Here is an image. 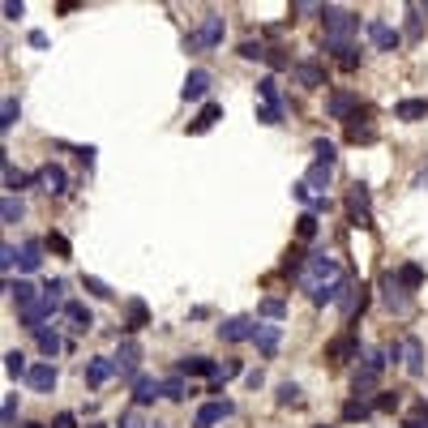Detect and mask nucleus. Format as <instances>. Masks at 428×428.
Listing matches in <instances>:
<instances>
[{"label": "nucleus", "mask_w": 428, "mask_h": 428, "mask_svg": "<svg viewBox=\"0 0 428 428\" xmlns=\"http://www.w3.org/2000/svg\"><path fill=\"white\" fill-rule=\"evenodd\" d=\"M339 279H347V275L339 270V261H334L330 253H313L308 265H304V275H300V287L308 291V300H317L321 291H330Z\"/></svg>", "instance_id": "obj_1"}, {"label": "nucleus", "mask_w": 428, "mask_h": 428, "mask_svg": "<svg viewBox=\"0 0 428 428\" xmlns=\"http://www.w3.org/2000/svg\"><path fill=\"white\" fill-rule=\"evenodd\" d=\"M321 22H326V43H330V51H334V47H351V34L360 30V18L347 13V9H339V5H326V9H321Z\"/></svg>", "instance_id": "obj_2"}, {"label": "nucleus", "mask_w": 428, "mask_h": 428, "mask_svg": "<svg viewBox=\"0 0 428 428\" xmlns=\"http://www.w3.org/2000/svg\"><path fill=\"white\" fill-rule=\"evenodd\" d=\"M386 355H390V351H382V347H368V351H364V368L351 377V394H355V398H364L372 386H377L382 368H386Z\"/></svg>", "instance_id": "obj_3"}, {"label": "nucleus", "mask_w": 428, "mask_h": 428, "mask_svg": "<svg viewBox=\"0 0 428 428\" xmlns=\"http://www.w3.org/2000/svg\"><path fill=\"white\" fill-rule=\"evenodd\" d=\"M223 34H227L223 18H219V13H206V18L197 22V30L184 39V51H197V47H219V43H223Z\"/></svg>", "instance_id": "obj_4"}, {"label": "nucleus", "mask_w": 428, "mask_h": 428, "mask_svg": "<svg viewBox=\"0 0 428 428\" xmlns=\"http://www.w3.org/2000/svg\"><path fill=\"white\" fill-rule=\"evenodd\" d=\"M347 214H351V223L355 227H372V197H368V184H351L347 189Z\"/></svg>", "instance_id": "obj_5"}, {"label": "nucleus", "mask_w": 428, "mask_h": 428, "mask_svg": "<svg viewBox=\"0 0 428 428\" xmlns=\"http://www.w3.org/2000/svg\"><path fill=\"white\" fill-rule=\"evenodd\" d=\"M382 304H386L390 313H398V317H407V313H411L407 287L398 283V275H394V270H386V275H382Z\"/></svg>", "instance_id": "obj_6"}, {"label": "nucleus", "mask_w": 428, "mask_h": 428, "mask_svg": "<svg viewBox=\"0 0 428 428\" xmlns=\"http://www.w3.org/2000/svg\"><path fill=\"white\" fill-rule=\"evenodd\" d=\"M116 372H120V377H133L137 382V368H141V343L129 334V339H120V347H116Z\"/></svg>", "instance_id": "obj_7"}, {"label": "nucleus", "mask_w": 428, "mask_h": 428, "mask_svg": "<svg viewBox=\"0 0 428 428\" xmlns=\"http://www.w3.org/2000/svg\"><path fill=\"white\" fill-rule=\"evenodd\" d=\"M351 355H360V334H355V326H347L339 339L326 343V360H330V364H347Z\"/></svg>", "instance_id": "obj_8"}, {"label": "nucleus", "mask_w": 428, "mask_h": 428, "mask_svg": "<svg viewBox=\"0 0 428 428\" xmlns=\"http://www.w3.org/2000/svg\"><path fill=\"white\" fill-rule=\"evenodd\" d=\"M34 184H39L43 193H51V197H65V193H69V176H65V168H56V163H43V168L34 172Z\"/></svg>", "instance_id": "obj_9"}, {"label": "nucleus", "mask_w": 428, "mask_h": 428, "mask_svg": "<svg viewBox=\"0 0 428 428\" xmlns=\"http://www.w3.org/2000/svg\"><path fill=\"white\" fill-rule=\"evenodd\" d=\"M253 347H257V355H265V360H270V355L283 347V326H279V321H270V326H265V321H257Z\"/></svg>", "instance_id": "obj_10"}, {"label": "nucleus", "mask_w": 428, "mask_h": 428, "mask_svg": "<svg viewBox=\"0 0 428 428\" xmlns=\"http://www.w3.org/2000/svg\"><path fill=\"white\" fill-rule=\"evenodd\" d=\"M253 334H257V321L253 317H227L223 326H219V339L223 343H253Z\"/></svg>", "instance_id": "obj_11"}, {"label": "nucleus", "mask_w": 428, "mask_h": 428, "mask_svg": "<svg viewBox=\"0 0 428 428\" xmlns=\"http://www.w3.org/2000/svg\"><path fill=\"white\" fill-rule=\"evenodd\" d=\"M232 411H236V403H227V398H214V403L197 407V415H193V428H214V424H223Z\"/></svg>", "instance_id": "obj_12"}, {"label": "nucleus", "mask_w": 428, "mask_h": 428, "mask_svg": "<svg viewBox=\"0 0 428 428\" xmlns=\"http://www.w3.org/2000/svg\"><path fill=\"white\" fill-rule=\"evenodd\" d=\"M364 30H368V39H372V47H377V51H394V47L403 43V34H398L390 22H382V18H372Z\"/></svg>", "instance_id": "obj_13"}, {"label": "nucleus", "mask_w": 428, "mask_h": 428, "mask_svg": "<svg viewBox=\"0 0 428 428\" xmlns=\"http://www.w3.org/2000/svg\"><path fill=\"white\" fill-rule=\"evenodd\" d=\"M326 112H330L334 120H343V125H347V120L360 112V99H355L351 90H334V94L326 99Z\"/></svg>", "instance_id": "obj_14"}, {"label": "nucleus", "mask_w": 428, "mask_h": 428, "mask_svg": "<svg viewBox=\"0 0 428 428\" xmlns=\"http://www.w3.org/2000/svg\"><path fill=\"white\" fill-rule=\"evenodd\" d=\"M403 368H407V377H424V343L415 339V334H407L403 339Z\"/></svg>", "instance_id": "obj_15"}, {"label": "nucleus", "mask_w": 428, "mask_h": 428, "mask_svg": "<svg viewBox=\"0 0 428 428\" xmlns=\"http://www.w3.org/2000/svg\"><path fill=\"white\" fill-rule=\"evenodd\" d=\"M176 372H180V377H219V364H214V360H206V355H184L180 364H176Z\"/></svg>", "instance_id": "obj_16"}, {"label": "nucleus", "mask_w": 428, "mask_h": 428, "mask_svg": "<svg viewBox=\"0 0 428 428\" xmlns=\"http://www.w3.org/2000/svg\"><path fill=\"white\" fill-rule=\"evenodd\" d=\"M5 291H9V300L18 304V313H26V308H30V304H39V296H43L30 279H18V283L9 279V283H5Z\"/></svg>", "instance_id": "obj_17"}, {"label": "nucleus", "mask_w": 428, "mask_h": 428, "mask_svg": "<svg viewBox=\"0 0 428 428\" xmlns=\"http://www.w3.org/2000/svg\"><path fill=\"white\" fill-rule=\"evenodd\" d=\"M26 386H30L34 394H51V390H56V368H51V364H30Z\"/></svg>", "instance_id": "obj_18"}, {"label": "nucleus", "mask_w": 428, "mask_h": 428, "mask_svg": "<svg viewBox=\"0 0 428 428\" xmlns=\"http://www.w3.org/2000/svg\"><path fill=\"white\" fill-rule=\"evenodd\" d=\"M116 377V360H107V355H94L90 364H86V382L90 386H107Z\"/></svg>", "instance_id": "obj_19"}, {"label": "nucleus", "mask_w": 428, "mask_h": 428, "mask_svg": "<svg viewBox=\"0 0 428 428\" xmlns=\"http://www.w3.org/2000/svg\"><path fill=\"white\" fill-rule=\"evenodd\" d=\"M206 90H210V73L206 69H193L184 77V86H180V99L184 103H197V99H206Z\"/></svg>", "instance_id": "obj_20"}, {"label": "nucleus", "mask_w": 428, "mask_h": 428, "mask_svg": "<svg viewBox=\"0 0 428 428\" xmlns=\"http://www.w3.org/2000/svg\"><path fill=\"white\" fill-rule=\"evenodd\" d=\"M133 398H137V407H146V403H154V398H163V382H158V377H146V372H141V377L133 382Z\"/></svg>", "instance_id": "obj_21"}, {"label": "nucleus", "mask_w": 428, "mask_h": 428, "mask_svg": "<svg viewBox=\"0 0 428 428\" xmlns=\"http://www.w3.org/2000/svg\"><path fill=\"white\" fill-rule=\"evenodd\" d=\"M424 116H428V99H403V103H394V120L415 125V120H424Z\"/></svg>", "instance_id": "obj_22"}, {"label": "nucleus", "mask_w": 428, "mask_h": 428, "mask_svg": "<svg viewBox=\"0 0 428 428\" xmlns=\"http://www.w3.org/2000/svg\"><path fill=\"white\" fill-rule=\"evenodd\" d=\"M296 82L308 86V90H317V86H326V69H321L317 61H300L296 65Z\"/></svg>", "instance_id": "obj_23"}, {"label": "nucleus", "mask_w": 428, "mask_h": 428, "mask_svg": "<svg viewBox=\"0 0 428 428\" xmlns=\"http://www.w3.org/2000/svg\"><path fill=\"white\" fill-rule=\"evenodd\" d=\"M347 137H351V141H372V137H377V129H372V120H368L364 107H360V112L347 120Z\"/></svg>", "instance_id": "obj_24"}, {"label": "nucleus", "mask_w": 428, "mask_h": 428, "mask_svg": "<svg viewBox=\"0 0 428 428\" xmlns=\"http://www.w3.org/2000/svg\"><path fill=\"white\" fill-rule=\"evenodd\" d=\"M219 120H223V103H206L201 112H197V120L189 125V133H206V129H214Z\"/></svg>", "instance_id": "obj_25"}, {"label": "nucleus", "mask_w": 428, "mask_h": 428, "mask_svg": "<svg viewBox=\"0 0 428 428\" xmlns=\"http://www.w3.org/2000/svg\"><path fill=\"white\" fill-rule=\"evenodd\" d=\"M330 172H334V168H326V163H313V168H308V176H304V184H308V193H313V197H326V184H330Z\"/></svg>", "instance_id": "obj_26"}, {"label": "nucleus", "mask_w": 428, "mask_h": 428, "mask_svg": "<svg viewBox=\"0 0 428 428\" xmlns=\"http://www.w3.org/2000/svg\"><path fill=\"white\" fill-rule=\"evenodd\" d=\"M141 326H150V308H146V300H129V313H125V330L133 334V330H141Z\"/></svg>", "instance_id": "obj_27"}, {"label": "nucleus", "mask_w": 428, "mask_h": 428, "mask_svg": "<svg viewBox=\"0 0 428 428\" xmlns=\"http://www.w3.org/2000/svg\"><path fill=\"white\" fill-rule=\"evenodd\" d=\"M65 317L73 321V330H90V326H94V313H90L82 300H69V304H65Z\"/></svg>", "instance_id": "obj_28"}, {"label": "nucleus", "mask_w": 428, "mask_h": 428, "mask_svg": "<svg viewBox=\"0 0 428 428\" xmlns=\"http://www.w3.org/2000/svg\"><path fill=\"white\" fill-rule=\"evenodd\" d=\"M18 265H22L26 275H34L39 265H43V240H26V244H22V261H18Z\"/></svg>", "instance_id": "obj_29"}, {"label": "nucleus", "mask_w": 428, "mask_h": 428, "mask_svg": "<svg viewBox=\"0 0 428 428\" xmlns=\"http://www.w3.org/2000/svg\"><path fill=\"white\" fill-rule=\"evenodd\" d=\"M403 428H428V398H415L403 415Z\"/></svg>", "instance_id": "obj_30"}, {"label": "nucleus", "mask_w": 428, "mask_h": 428, "mask_svg": "<svg viewBox=\"0 0 428 428\" xmlns=\"http://www.w3.org/2000/svg\"><path fill=\"white\" fill-rule=\"evenodd\" d=\"M18 116H22V103H18V99L9 94L5 103H0V133H9V129L18 125Z\"/></svg>", "instance_id": "obj_31"}, {"label": "nucleus", "mask_w": 428, "mask_h": 428, "mask_svg": "<svg viewBox=\"0 0 428 428\" xmlns=\"http://www.w3.org/2000/svg\"><path fill=\"white\" fill-rule=\"evenodd\" d=\"M189 394H193V386H184V377H180V372L163 382V398H172V403H184Z\"/></svg>", "instance_id": "obj_32"}, {"label": "nucleus", "mask_w": 428, "mask_h": 428, "mask_svg": "<svg viewBox=\"0 0 428 428\" xmlns=\"http://www.w3.org/2000/svg\"><path fill=\"white\" fill-rule=\"evenodd\" d=\"M257 94H261L265 107H283V99H279V82H275V77H261V82H257Z\"/></svg>", "instance_id": "obj_33"}, {"label": "nucleus", "mask_w": 428, "mask_h": 428, "mask_svg": "<svg viewBox=\"0 0 428 428\" xmlns=\"http://www.w3.org/2000/svg\"><path fill=\"white\" fill-rule=\"evenodd\" d=\"M34 343H39V351H43V355H56V351L65 347V343H61V334H56V330H47V326L34 334Z\"/></svg>", "instance_id": "obj_34"}, {"label": "nucleus", "mask_w": 428, "mask_h": 428, "mask_svg": "<svg viewBox=\"0 0 428 428\" xmlns=\"http://www.w3.org/2000/svg\"><path fill=\"white\" fill-rule=\"evenodd\" d=\"M398 283H403L407 291H415V287L424 283V270H420L415 261H407V265H398Z\"/></svg>", "instance_id": "obj_35"}, {"label": "nucleus", "mask_w": 428, "mask_h": 428, "mask_svg": "<svg viewBox=\"0 0 428 428\" xmlns=\"http://www.w3.org/2000/svg\"><path fill=\"white\" fill-rule=\"evenodd\" d=\"M22 197H13V193H5V201H0V219H5V223H18L22 219Z\"/></svg>", "instance_id": "obj_36"}, {"label": "nucleus", "mask_w": 428, "mask_h": 428, "mask_svg": "<svg viewBox=\"0 0 428 428\" xmlns=\"http://www.w3.org/2000/svg\"><path fill=\"white\" fill-rule=\"evenodd\" d=\"M30 180H34V176H22V172H18V168L9 163V158H5V189H9L13 197H18V189H26Z\"/></svg>", "instance_id": "obj_37"}, {"label": "nucleus", "mask_w": 428, "mask_h": 428, "mask_svg": "<svg viewBox=\"0 0 428 428\" xmlns=\"http://www.w3.org/2000/svg\"><path fill=\"white\" fill-rule=\"evenodd\" d=\"M5 372H9V377H30L26 355H22V351H9V355H5Z\"/></svg>", "instance_id": "obj_38"}, {"label": "nucleus", "mask_w": 428, "mask_h": 428, "mask_svg": "<svg viewBox=\"0 0 428 428\" xmlns=\"http://www.w3.org/2000/svg\"><path fill=\"white\" fill-rule=\"evenodd\" d=\"M313 154H317V163H326V168H334V158H339L334 141H326V137H317V141H313Z\"/></svg>", "instance_id": "obj_39"}, {"label": "nucleus", "mask_w": 428, "mask_h": 428, "mask_svg": "<svg viewBox=\"0 0 428 428\" xmlns=\"http://www.w3.org/2000/svg\"><path fill=\"white\" fill-rule=\"evenodd\" d=\"M257 313H261V317H270V321H283V317H287V304H283L279 296H270V300H261V304H257Z\"/></svg>", "instance_id": "obj_40"}, {"label": "nucleus", "mask_w": 428, "mask_h": 428, "mask_svg": "<svg viewBox=\"0 0 428 428\" xmlns=\"http://www.w3.org/2000/svg\"><path fill=\"white\" fill-rule=\"evenodd\" d=\"M368 415H372V403H364V398H351L343 407V420H368Z\"/></svg>", "instance_id": "obj_41"}, {"label": "nucleus", "mask_w": 428, "mask_h": 428, "mask_svg": "<svg viewBox=\"0 0 428 428\" xmlns=\"http://www.w3.org/2000/svg\"><path fill=\"white\" fill-rule=\"evenodd\" d=\"M296 236H300V240H313V236H317V214H313V210L296 219Z\"/></svg>", "instance_id": "obj_42"}, {"label": "nucleus", "mask_w": 428, "mask_h": 428, "mask_svg": "<svg viewBox=\"0 0 428 428\" xmlns=\"http://www.w3.org/2000/svg\"><path fill=\"white\" fill-rule=\"evenodd\" d=\"M334 61L343 65V69H355L360 65V47L351 43V47H334Z\"/></svg>", "instance_id": "obj_43"}, {"label": "nucleus", "mask_w": 428, "mask_h": 428, "mask_svg": "<svg viewBox=\"0 0 428 428\" xmlns=\"http://www.w3.org/2000/svg\"><path fill=\"white\" fill-rule=\"evenodd\" d=\"M275 398H279V407H296V403H300V386H296V382H283Z\"/></svg>", "instance_id": "obj_44"}, {"label": "nucleus", "mask_w": 428, "mask_h": 428, "mask_svg": "<svg viewBox=\"0 0 428 428\" xmlns=\"http://www.w3.org/2000/svg\"><path fill=\"white\" fill-rule=\"evenodd\" d=\"M0 424H5V428L18 424V394H5V407H0Z\"/></svg>", "instance_id": "obj_45"}, {"label": "nucleus", "mask_w": 428, "mask_h": 428, "mask_svg": "<svg viewBox=\"0 0 428 428\" xmlns=\"http://www.w3.org/2000/svg\"><path fill=\"white\" fill-rule=\"evenodd\" d=\"M240 56H244V61H265V56H270V47L248 39V43H240Z\"/></svg>", "instance_id": "obj_46"}, {"label": "nucleus", "mask_w": 428, "mask_h": 428, "mask_svg": "<svg viewBox=\"0 0 428 428\" xmlns=\"http://www.w3.org/2000/svg\"><path fill=\"white\" fill-rule=\"evenodd\" d=\"M82 283H86V291H90V296H99V300H112V296H116V291H112V287H107V283H103V279H94V275H86V279H82Z\"/></svg>", "instance_id": "obj_47"}, {"label": "nucleus", "mask_w": 428, "mask_h": 428, "mask_svg": "<svg viewBox=\"0 0 428 428\" xmlns=\"http://www.w3.org/2000/svg\"><path fill=\"white\" fill-rule=\"evenodd\" d=\"M398 407V390L390 394V390H377V398H372V411H394Z\"/></svg>", "instance_id": "obj_48"}, {"label": "nucleus", "mask_w": 428, "mask_h": 428, "mask_svg": "<svg viewBox=\"0 0 428 428\" xmlns=\"http://www.w3.org/2000/svg\"><path fill=\"white\" fill-rule=\"evenodd\" d=\"M13 261H22V248H13V244H5V248H0V270H13Z\"/></svg>", "instance_id": "obj_49"}, {"label": "nucleus", "mask_w": 428, "mask_h": 428, "mask_svg": "<svg viewBox=\"0 0 428 428\" xmlns=\"http://www.w3.org/2000/svg\"><path fill=\"white\" fill-rule=\"evenodd\" d=\"M232 377H240V360H223V364H219V377H214V382L223 386V382H232Z\"/></svg>", "instance_id": "obj_50"}, {"label": "nucleus", "mask_w": 428, "mask_h": 428, "mask_svg": "<svg viewBox=\"0 0 428 428\" xmlns=\"http://www.w3.org/2000/svg\"><path fill=\"white\" fill-rule=\"evenodd\" d=\"M120 428H150V420L133 407V411H125V415H120Z\"/></svg>", "instance_id": "obj_51"}, {"label": "nucleus", "mask_w": 428, "mask_h": 428, "mask_svg": "<svg viewBox=\"0 0 428 428\" xmlns=\"http://www.w3.org/2000/svg\"><path fill=\"white\" fill-rule=\"evenodd\" d=\"M257 120H261V125H283V107H265V103H261Z\"/></svg>", "instance_id": "obj_52"}, {"label": "nucleus", "mask_w": 428, "mask_h": 428, "mask_svg": "<svg viewBox=\"0 0 428 428\" xmlns=\"http://www.w3.org/2000/svg\"><path fill=\"white\" fill-rule=\"evenodd\" d=\"M265 65H270V69H291V61L283 56L279 47H270V56H265Z\"/></svg>", "instance_id": "obj_53"}, {"label": "nucleus", "mask_w": 428, "mask_h": 428, "mask_svg": "<svg viewBox=\"0 0 428 428\" xmlns=\"http://www.w3.org/2000/svg\"><path fill=\"white\" fill-rule=\"evenodd\" d=\"M22 13H26V5H22V0H5V18H9V22H18Z\"/></svg>", "instance_id": "obj_54"}, {"label": "nucleus", "mask_w": 428, "mask_h": 428, "mask_svg": "<svg viewBox=\"0 0 428 428\" xmlns=\"http://www.w3.org/2000/svg\"><path fill=\"white\" fill-rule=\"evenodd\" d=\"M47 248H56L61 257H69V240H65V236H56V232H51V236H47Z\"/></svg>", "instance_id": "obj_55"}, {"label": "nucleus", "mask_w": 428, "mask_h": 428, "mask_svg": "<svg viewBox=\"0 0 428 428\" xmlns=\"http://www.w3.org/2000/svg\"><path fill=\"white\" fill-rule=\"evenodd\" d=\"M51 428H77V415L73 411H61L56 420H51Z\"/></svg>", "instance_id": "obj_56"}, {"label": "nucleus", "mask_w": 428, "mask_h": 428, "mask_svg": "<svg viewBox=\"0 0 428 428\" xmlns=\"http://www.w3.org/2000/svg\"><path fill=\"white\" fill-rule=\"evenodd\" d=\"M30 47H47V34L43 30H30Z\"/></svg>", "instance_id": "obj_57"}, {"label": "nucleus", "mask_w": 428, "mask_h": 428, "mask_svg": "<svg viewBox=\"0 0 428 428\" xmlns=\"http://www.w3.org/2000/svg\"><path fill=\"white\" fill-rule=\"evenodd\" d=\"M424 184H428V168H424V172L415 176V189H424Z\"/></svg>", "instance_id": "obj_58"}, {"label": "nucleus", "mask_w": 428, "mask_h": 428, "mask_svg": "<svg viewBox=\"0 0 428 428\" xmlns=\"http://www.w3.org/2000/svg\"><path fill=\"white\" fill-rule=\"evenodd\" d=\"M22 428H43V424H22Z\"/></svg>", "instance_id": "obj_59"}, {"label": "nucleus", "mask_w": 428, "mask_h": 428, "mask_svg": "<svg viewBox=\"0 0 428 428\" xmlns=\"http://www.w3.org/2000/svg\"><path fill=\"white\" fill-rule=\"evenodd\" d=\"M90 428H107V424H90Z\"/></svg>", "instance_id": "obj_60"}, {"label": "nucleus", "mask_w": 428, "mask_h": 428, "mask_svg": "<svg viewBox=\"0 0 428 428\" xmlns=\"http://www.w3.org/2000/svg\"><path fill=\"white\" fill-rule=\"evenodd\" d=\"M321 428H330V424H321Z\"/></svg>", "instance_id": "obj_61"}]
</instances>
